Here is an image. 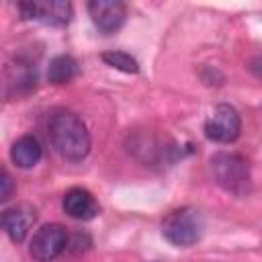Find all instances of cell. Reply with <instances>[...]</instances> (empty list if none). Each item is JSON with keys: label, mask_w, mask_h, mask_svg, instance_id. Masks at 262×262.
I'll list each match as a JSON object with an SVG mask.
<instances>
[{"label": "cell", "mask_w": 262, "mask_h": 262, "mask_svg": "<svg viewBox=\"0 0 262 262\" xmlns=\"http://www.w3.org/2000/svg\"><path fill=\"white\" fill-rule=\"evenodd\" d=\"M47 135L63 160L80 162L90 151V133L74 111L53 108L47 117Z\"/></svg>", "instance_id": "obj_1"}, {"label": "cell", "mask_w": 262, "mask_h": 262, "mask_svg": "<svg viewBox=\"0 0 262 262\" xmlns=\"http://www.w3.org/2000/svg\"><path fill=\"white\" fill-rule=\"evenodd\" d=\"M211 170L215 182L233 196H246L252 186L250 164L235 151H219L211 158Z\"/></svg>", "instance_id": "obj_2"}, {"label": "cell", "mask_w": 262, "mask_h": 262, "mask_svg": "<svg viewBox=\"0 0 262 262\" xmlns=\"http://www.w3.org/2000/svg\"><path fill=\"white\" fill-rule=\"evenodd\" d=\"M205 233V217L194 207H180L170 211L162 221V235L178 248L196 244Z\"/></svg>", "instance_id": "obj_3"}, {"label": "cell", "mask_w": 262, "mask_h": 262, "mask_svg": "<svg viewBox=\"0 0 262 262\" xmlns=\"http://www.w3.org/2000/svg\"><path fill=\"white\" fill-rule=\"evenodd\" d=\"M16 8L25 20H39L49 27H66L74 16V8L66 0H25Z\"/></svg>", "instance_id": "obj_4"}, {"label": "cell", "mask_w": 262, "mask_h": 262, "mask_svg": "<svg viewBox=\"0 0 262 262\" xmlns=\"http://www.w3.org/2000/svg\"><path fill=\"white\" fill-rule=\"evenodd\" d=\"M68 246H70V237L66 227L59 223H45L33 233L29 244V254L37 262H51Z\"/></svg>", "instance_id": "obj_5"}, {"label": "cell", "mask_w": 262, "mask_h": 262, "mask_svg": "<svg viewBox=\"0 0 262 262\" xmlns=\"http://www.w3.org/2000/svg\"><path fill=\"white\" fill-rule=\"evenodd\" d=\"M242 133V117L231 104H217L205 121V135L215 143H233Z\"/></svg>", "instance_id": "obj_6"}, {"label": "cell", "mask_w": 262, "mask_h": 262, "mask_svg": "<svg viewBox=\"0 0 262 262\" xmlns=\"http://www.w3.org/2000/svg\"><path fill=\"white\" fill-rule=\"evenodd\" d=\"M88 14L94 23V27L102 35H113L117 33L127 16V6L121 0H90L86 4Z\"/></svg>", "instance_id": "obj_7"}, {"label": "cell", "mask_w": 262, "mask_h": 262, "mask_svg": "<svg viewBox=\"0 0 262 262\" xmlns=\"http://www.w3.org/2000/svg\"><path fill=\"white\" fill-rule=\"evenodd\" d=\"M35 221H37V211L27 203L12 205L2 211V229L14 244H20L27 239Z\"/></svg>", "instance_id": "obj_8"}, {"label": "cell", "mask_w": 262, "mask_h": 262, "mask_svg": "<svg viewBox=\"0 0 262 262\" xmlns=\"http://www.w3.org/2000/svg\"><path fill=\"white\" fill-rule=\"evenodd\" d=\"M61 207H63L66 215H70L72 219H78V221H90L100 211V207H98L96 199L92 196V192L86 190V188H82V186L70 188L63 194Z\"/></svg>", "instance_id": "obj_9"}, {"label": "cell", "mask_w": 262, "mask_h": 262, "mask_svg": "<svg viewBox=\"0 0 262 262\" xmlns=\"http://www.w3.org/2000/svg\"><path fill=\"white\" fill-rule=\"evenodd\" d=\"M41 156H43V147H41V143H39V139L35 135H23L10 147L12 164L23 168V170H29V168L37 166Z\"/></svg>", "instance_id": "obj_10"}, {"label": "cell", "mask_w": 262, "mask_h": 262, "mask_svg": "<svg viewBox=\"0 0 262 262\" xmlns=\"http://www.w3.org/2000/svg\"><path fill=\"white\" fill-rule=\"evenodd\" d=\"M78 74V61L72 57V55H55L51 61H49V68H47V80L49 84L53 86H61V84H68L70 80H74Z\"/></svg>", "instance_id": "obj_11"}, {"label": "cell", "mask_w": 262, "mask_h": 262, "mask_svg": "<svg viewBox=\"0 0 262 262\" xmlns=\"http://www.w3.org/2000/svg\"><path fill=\"white\" fill-rule=\"evenodd\" d=\"M100 59H102L106 66H111V68H115V70H119V72H125V74H137V72H139L137 59H135L133 55L125 53V51H117V49L104 51V53L100 55Z\"/></svg>", "instance_id": "obj_12"}, {"label": "cell", "mask_w": 262, "mask_h": 262, "mask_svg": "<svg viewBox=\"0 0 262 262\" xmlns=\"http://www.w3.org/2000/svg\"><path fill=\"white\" fill-rule=\"evenodd\" d=\"M0 184H2V188H0V201H8L10 194H12L14 184H12V178H10V174H8L6 170H4L2 176H0Z\"/></svg>", "instance_id": "obj_13"}, {"label": "cell", "mask_w": 262, "mask_h": 262, "mask_svg": "<svg viewBox=\"0 0 262 262\" xmlns=\"http://www.w3.org/2000/svg\"><path fill=\"white\" fill-rule=\"evenodd\" d=\"M248 68H250V72H252L256 78H260V80H262V53H260V55H256V57H252Z\"/></svg>", "instance_id": "obj_14"}]
</instances>
